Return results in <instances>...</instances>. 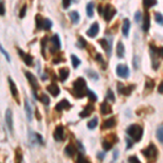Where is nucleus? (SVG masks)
<instances>
[{
	"label": "nucleus",
	"instance_id": "nucleus-26",
	"mask_svg": "<svg viewBox=\"0 0 163 163\" xmlns=\"http://www.w3.org/2000/svg\"><path fill=\"white\" fill-rule=\"evenodd\" d=\"M124 53H125V48H124V45L122 42L117 43V46H116V55L117 58L122 59V58H124Z\"/></svg>",
	"mask_w": 163,
	"mask_h": 163
},
{
	"label": "nucleus",
	"instance_id": "nucleus-7",
	"mask_svg": "<svg viewBox=\"0 0 163 163\" xmlns=\"http://www.w3.org/2000/svg\"><path fill=\"white\" fill-rule=\"evenodd\" d=\"M158 48H156V46L152 44H150V53H151V59H152V67H153L154 70H158L159 67V60L157 59V58L159 57L158 55Z\"/></svg>",
	"mask_w": 163,
	"mask_h": 163
},
{
	"label": "nucleus",
	"instance_id": "nucleus-51",
	"mask_svg": "<svg viewBox=\"0 0 163 163\" xmlns=\"http://www.w3.org/2000/svg\"><path fill=\"white\" fill-rule=\"evenodd\" d=\"M140 18H141V13H140V11H137V12L135 13V15H134V18H135V22H136V23L140 22Z\"/></svg>",
	"mask_w": 163,
	"mask_h": 163
},
{
	"label": "nucleus",
	"instance_id": "nucleus-17",
	"mask_svg": "<svg viewBox=\"0 0 163 163\" xmlns=\"http://www.w3.org/2000/svg\"><path fill=\"white\" fill-rule=\"evenodd\" d=\"M47 90H48L53 97H57L60 95V88L55 83H52V84H50V85L47 86Z\"/></svg>",
	"mask_w": 163,
	"mask_h": 163
},
{
	"label": "nucleus",
	"instance_id": "nucleus-12",
	"mask_svg": "<svg viewBox=\"0 0 163 163\" xmlns=\"http://www.w3.org/2000/svg\"><path fill=\"white\" fill-rule=\"evenodd\" d=\"M95 111V107L92 104H88L85 106V108L83 109V111H80L79 112V117L82 119H85V117H88L92 115V113Z\"/></svg>",
	"mask_w": 163,
	"mask_h": 163
},
{
	"label": "nucleus",
	"instance_id": "nucleus-43",
	"mask_svg": "<svg viewBox=\"0 0 163 163\" xmlns=\"http://www.w3.org/2000/svg\"><path fill=\"white\" fill-rule=\"evenodd\" d=\"M87 96H88V98L90 99V101H92V102L97 101V99H98L97 95L95 94V92H92V90H90V89H88V92H87Z\"/></svg>",
	"mask_w": 163,
	"mask_h": 163
},
{
	"label": "nucleus",
	"instance_id": "nucleus-3",
	"mask_svg": "<svg viewBox=\"0 0 163 163\" xmlns=\"http://www.w3.org/2000/svg\"><path fill=\"white\" fill-rule=\"evenodd\" d=\"M141 153L142 156H145L149 161H154L158 158V148L156 147V145H153L151 142V144H149V146L147 148L141 150Z\"/></svg>",
	"mask_w": 163,
	"mask_h": 163
},
{
	"label": "nucleus",
	"instance_id": "nucleus-25",
	"mask_svg": "<svg viewBox=\"0 0 163 163\" xmlns=\"http://www.w3.org/2000/svg\"><path fill=\"white\" fill-rule=\"evenodd\" d=\"M14 160L15 163H23V152L20 147H18L14 152Z\"/></svg>",
	"mask_w": 163,
	"mask_h": 163
},
{
	"label": "nucleus",
	"instance_id": "nucleus-2",
	"mask_svg": "<svg viewBox=\"0 0 163 163\" xmlns=\"http://www.w3.org/2000/svg\"><path fill=\"white\" fill-rule=\"evenodd\" d=\"M126 134L134 140V141H140L144 134V129L140 125L138 124H132L131 126L127 127Z\"/></svg>",
	"mask_w": 163,
	"mask_h": 163
},
{
	"label": "nucleus",
	"instance_id": "nucleus-1",
	"mask_svg": "<svg viewBox=\"0 0 163 163\" xmlns=\"http://www.w3.org/2000/svg\"><path fill=\"white\" fill-rule=\"evenodd\" d=\"M88 88L87 85H86V82L83 77H78L76 78V80L73 83V92L72 94L74 95V97L77 99L83 98L84 96L87 95Z\"/></svg>",
	"mask_w": 163,
	"mask_h": 163
},
{
	"label": "nucleus",
	"instance_id": "nucleus-4",
	"mask_svg": "<svg viewBox=\"0 0 163 163\" xmlns=\"http://www.w3.org/2000/svg\"><path fill=\"white\" fill-rule=\"evenodd\" d=\"M117 87V92H120L121 95H124V96H129V95L133 92V90L135 89L136 86L135 85H128V86H124L122 83H117L116 85Z\"/></svg>",
	"mask_w": 163,
	"mask_h": 163
},
{
	"label": "nucleus",
	"instance_id": "nucleus-46",
	"mask_svg": "<svg viewBox=\"0 0 163 163\" xmlns=\"http://www.w3.org/2000/svg\"><path fill=\"white\" fill-rule=\"evenodd\" d=\"M51 27H52V22H51L49 18H46V20H45V24H44V30L49 31Z\"/></svg>",
	"mask_w": 163,
	"mask_h": 163
},
{
	"label": "nucleus",
	"instance_id": "nucleus-55",
	"mask_svg": "<svg viewBox=\"0 0 163 163\" xmlns=\"http://www.w3.org/2000/svg\"><path fill=\"white\" fill-rule=\"evenodd\" d=\"M104 156H106V153H104V152H98V153H97V158H98L99 160H104Z\"/></svg>",
	"mask_w": 163,
	"mask_h": 163
},
{
	"label": "nucleus",
	"instance_id": "nucleus-16",
	"mask_svg": "<svg viewBox=\"0 0 163 163\" xmlns=\"http://www.w3.org/2000/svg\"><path fill=\"white\" fill-rule=\"evenodd\" d=\"M18 53L20 55V57L23 59L24 63H25L27 67L33 65V58H32V55H28V53H25L23 50H21V49H18Z\"/></svg>",
	"mask_w": 163,
	"mask_h": 163
},
{
	"label": "nucleus",
	"instance_id": "nucleus-5",
	"mask_svg": "<svg viewBox=\"0 0 163 163\" xmlns=\"http://www.w3.org/2000/svg\"><path fill=\"white\" fill-rule=\"evenodd\" d=\"M116 14V10H115V8L113 7V6L111 5H107L106 7H104V20H106L107 22L111 21L113 18V16Z\"/></svg>",
	"mask_w": 163,
	"mask_h": 163
},
{
	"label": "nucleus",
	"instance_id": "nucleus-37",
	"mask_svg": "<svg viewBox=\"0 0 163 163\" xmlns=\"http://www.w3.org/2000/svg\"><path fill=\"white\" fill-rule=\"evenodd\" d=\"M76 163H92L87 158L83 156V153H79L77 156V159H76Z\"/></svg>",
	"mask_w": 163,
	"mask_h": 163
},
{
	"label": "nucleus",
	"instance_id": "nucleus-38",
	"mask_svg": "<svg viewBox=\"0 0 163 163\" xmlns=\"http://www.w3.org/2000/svg\"><path fill=\"white\" fill-rule=\"evenodd\" d=\"M38 99L42 101L44 104H50V99H49V97L47 96V95H45V94L40 95V96L38 97Z\"/></svg>",
	"mask_w": 163,
	"mask_h": 163
},
{
	"label": "nucleus",
	"instance_id": "nucleus-52",
	"mask_svg": "<svg viewBox=\"0 0 163 163\" xmlns=\"http://www.w3.org/2000/svg\"><path fill=\"white\" fill-rule=\"evenodd\" d=\"M0 49H1V52H2V55L6 57V59H7L8 61H9V62H10V61H11V59H10V55H9V53H8L7 51H6L5 49H3V47H1V48H0Z\"/></svg>",
	"mask_w": 163,
	"mask_h": 163
},
{
	"label": "nucleus",
	"instance_id": "nucleus-40",
	"mask_svg": "<svg viewBox=\"0 0 163 163\" xmlns=\"http://www.w3.org/2000/svg\"><path fill=\"white\" fill-rule=\"evenodd\" d=\"M153 87H154V80L150 79V78H147V80H146V89L151 90Z\"/></svg>",
	"mask_w": 163,
	"mask_h": 163
},
{
	"label": "nucleus",
	"instance_id": "nucleus-24",
	"mask_svg": "<svg viewBox=\"0 0 163 163\" xmlns=\"http://www.w3.org/2000/svg\"><path fill=\"white\" fill-rule=\"evenodd\" d=\"M129 28H131V23H129L128 18H125L123 22V26H122V33L124 35V37H127L129 34Z\"/></svg>",
	"mask_w": 163,
	"mask_h": 163
},
{
	"label": "nucleus",
	"instance_id": "nucleus-42",
	"mask_svg": "<svg viewBox=\"0 0 163 163\" xmlns=\"http://www.w3.org/2000/svg\"><path fill=\"white\" fill-rule=\"evenodd\" d=\"M106 99L107 100H110L111 102H114L115 101V96H114V94H113V92L111 89H108V92H107Z\"/></svg>",
	"mask_w": 163,
	"mask_h": 163
},
{
	"label": "nucleus",
	"instance_id": "nucleus-19",
	"mask_svg": "<svg viewBox=\"0 0 163 163\" xmlns=\"http://www.w3.org/2000/svg\"><path fill=\"white\" fill-rule=\"evenodd\" d=\"M99 33V24L97 23H94L92 26L89 27V30L87 31V36L89 37H96L97 35H98Z\"/></svg>",
	"mask_w": 163,
	"mask_h": 163
},
{
	"label": "nucleus",
	"instance_id": "nucleus-11",
	"mask_svg": "<svg viewBox=\"0 0 163 163\" xmlns=\"http://www.w3.org/2000/svg\"><path fill=\"white\" fill-rule=\"evenodd\" d=\"M116 74L122 78H127L129 76V69L125 64H119L116 67Z\"/></svg>",
	"mask_w": 163,
	"mask_h": 163
},
{
	"label": "nucleus",
	"instance_id": "nucleus-45",
	"mask_svg": "<svg viewBox=\"0 0 163 163\" xmlns=\"http://www.w3.org/2000/svg\"><path fill=\"white\" fill-rule=\"evenodd\" d=\"M86 45H87V43H86V40L83 38V37H78V43H77V46L79 47V48H85Z\"/></svg>",
	"mask_w": 163,
	"mask_h": 163
},
{
	"label": "nucleus",
	"instance_id": "nucleus-54",
	"mask_svg": "<svg viewBox=\"0 0 163 163\" xmlns=\"http://www.w3.org/2000/svg\"><path fill=\"white\" fill-rule=\"evenodd\" d=\"M119 157V150L115 149L114 151H113V158H112V163H114L115 161H116V158Z\"/></svg>",
	"mask_w": 163,
	"mask_h": 163
},
{
	"label": "nucleus",
	"instance_id": "nucleus-41",
	"mask_svg": "<svg viewBox=\"0 0 163 163\" xmlns=\"http://www.w3.org/2000/svg\"><path fill=\"white\" fill-rule=\"evenodd\" d=\"M107 139L108 140H110L111 142H113V144H115V142H117L119 141V137H117L116 135H115L114 133H112V134H109L108 136H107Z\"/></svg>",
	"mask_w": 163,
	"mask_h": 163
},
{
	"label": "nucleus",
	"instance_id": "nucleus-47",
	"mask_svg": "<svg viewBox=\"0 0 163 163\" xmlns=\"http://www.w3.org/2000/svg\"><path fill=\"white\" fill-rule=\"evenodd\" d=\"M48 42V37L45 36L44 39L42 40V50H43V55H44V57L46 58V55H45V48H46V43Z\"/></svg>",
	"mask_w": 163,
	"mask_h": 163
},
{
	"label": "nucleus",
	"instance_id": "nucleus-18",
	"mask_svg": "<svg viewBox=\"0 0 163 163\" xmlns=\"http://www.w3.org/2000/svg\"><path fill=\"white\" fill-rule=\"evenodd\" d=\"M99 44L102 46V48L104 49V50L107 51V55H108V57H110L111 55V45L109 44V42L107 40L106 38H101L98 40Z\"/></svg>",
	"mask_w": 163,
	"mask_h": 163
},
{
	"label": "nucleus",
	"instance_id": "nucleus-9",
	"mask_svg": "<svg viewBox=\"0 0 163 163\" xmlns=\"http://www.w3.org/2000/svg\"><path fill=\"white\" fill-rule=\"evenodd\" d=\"M53 138L57 141H63L64 140V127L63 125H58L53 131Z\"/></svg>",
	"mask_w": 163,
	"mask_h": 163
},
{
	"label": "nucleus",
	"instance_id": "nucleus-35",
	"mask_svg": "<svg viewBox=\"0 0 163 163\" xmlns=\"http://www.w3.org/2000/svg\"><path fill=\"white\" fill-rule=\"evenodd\" d=\"M112 146H113V142H111L110 140H108L107 138H104V141H102V148H104V150L108 151V150H110L111 148H112Z\"/></svg>",
	"mask_w": 163,
	"mask_h": 163
},
{
	"label": "nucleus",
	"instance_id": "nucleus-30",
	"mask_svg": "<svg viewBox=\"0 0 163 163\" xmlns=\"http://www.w3.org/2000/svg\"><path fill=\"white\" fill-rule=\"evenodd\" d=\"M95 59H96L97 62L100 63L102 69H104V70L107 69V62L104 60V58H102V55H101L100 53H96V55H95Z\"/></svg>",
	"mask_w": 163,
	"mask_h": 163
},
{
	"label": "nucleus",
	"instance_id": "nucleus-34",
	"mask_svg": "<svg viewBox=\"0 0 163 163\" xmlns=\"http://www.w3.org/2000/svg\"><path fill=\"white\" fill-rule=\"evenodd\" d=\"M86 13H87L88 18H92V15H94V2H88L87 7H86Z\"/></svg>",
	"mask_w": 163,
	"mask_h": 163
},
{
	"label": "nucleus",
	"instance_id": "nucleus-27",
	"mask_svg": "<svg viewBox=\"0 0 163 163\" xmlns=\"http://www.w3.org/2000/svg\"><path fill=\"white\" fill-rule=\"evenodd\" d=\"M64 152H65V154H67V157H73L74 154H75V152H76V148L74 147V145L71 142V144H69V145L65 147Z\"/></svg>",
	"mask_w": 163,
	"mask_h": 163
},
{
	"label": "nucleus",
	"instance_id": "nucleus-49",
	"mask_svg": "<svg viewBox=\"0 0 163 163\" xmlns=\"http://www.w3.org/2000/svg\"><path fill=\"white\" fill-rule=\"evenodd\" d=\"M128 163H141L139 160H138V158L137 157H135V156H131L128 158Z\"/></svg>",
	"mask_w": 163,
	"mask_h": 163
},
{
	"label": "nucleus",
	"instance_id": "nucleus-53",
	"mask_svg": "<svg viewBox=\"0 0 163 163\" xmlns=\"http://www.w3.org/2000/svg\"><path fill=\"white\" fill-rule=\"evenodd\" d=\"M0 13H1V15H5L6 13V9H5V2L3 1H1V3H0Z\"/></svg>",
	"mask_w": 163,
	"mask_h": 163
},
{
	"label": "nucleus",
	"instance_id": "nucleus-32",
	"mask_svg": "<svg viewBox=\"0 0 163 163\" xmlns=\"http://www.w3.org/2000/svg\"><path fill=\"white\" fill-rule=\"evenodd\" d=\"M156 5H157V0H142V6H144L146 9L154 7Z\"/></svg>",
	"mask_w": 163,
	"mask_h": 163
},
{
	"label": "nucleus",
	"instance_id": "nucleus-56",
	"mask_svg": "<svg viewBox=\"0 0 163 163\" xmlns=\"http://www.w3.org/2000/svg\"><path fill=\"white\" fill-rule=\"evenodd\" d=\"M134 67H135V69H138V58H137V55H135V57H134Z\"/></svg>",
	"mask_w": 163,
	"mask_h": 163
},
{
	"label": "nucleus",
	"instance_id": "nucleus-33",
	"mask_svg": "<svg viewBox=\"0 0 163 163\" xmlns=\"http://www.w3.org/2000/svg\"><path fill=\"white\" fill-rule=\"evenodd\" d=\"M71 61H72V65H73L74 69H77L80 64V60L77 58V55H71Z\"/></svg>",
	"mask_w": 163,
	"mask_h": 163
},
{
	"label": "nucleus",
	"instance_id": "nucleus-44",
	"mask_svg": "<svg viewBox=\"0 0 163 163\" xmlns=\"http://www.w3.org/2000/svg\"><path fill=\"white\" fill-rule=\"evenodd\" d=\"M154 20H156V22L158 24H160V25H163V15L161 13L157 12V13L154 14Z\"/></svg>",
	"mask_w": 163,
	"mask_h": 163
},
{
	"label": "nucleus",
	"instance_id": "nucleus-8",
	"mask_svg": "<svg viewBox=\"0 0 163 163\" xmlns=\"http://www.w3.org/2000/svg\"><path fill=\"white\" fill-rule=\"evenodd\" d=\"M50 43H51V47H50V52H55L61 48V42H60L59 35L55 34L52 37L50 38Z\"/></svg>",
	"mask_w": 163,
	"mask_h": 163
},
{
	"label": "nucleus",
	"instance_id": "nucleus-48",
	"mask_svg": "<svg viewBox=\"0 0 163 163\" xmlns=\"http://www.w3.org/2000/svg\"><path fill=\"white\" fill-rule=\"evenodd\" d=\"M26 9H27V6L24 5L23 7H22V9L20 10V14H18V16H20L21 18H23L24 16H25V14H26Z\"/></svg>",
	"mask_w": 163,
	"mask_h": 163
},
{
	"label": "nucleus",
	"instance_id": "nucleus-61",
	"mask_svg": "<svg viewBox=\"0 0 163 163\" xmlns=\"http://www.w3.org/2000/svg\"><path fill=\"white\" fill-rule=\"evenodd\" d=\"M98 11H99V14H101V15H104V9L102 8V6H99L98 7Z\"/></svg>",
	"mask_w": 163,
	"mask_h": 163
},
{
	"label": "nucleus",
	"instance_id": "nucleus-21",
	"mask_svg": "<svg viewBox=\"0 0 163 163\" xmlns=\"http://www.w3.org/2000/svg\"><path fill=\"white\" fill-rule=\"evenodd\" d=\"M70 75V71L67 67H61L59 70V78L61 82H65Z\"/></svg>",
	"mask_w": 163,
	"mask_h": 163
},
{
	"label": "nucleus",
	"instance_id": "nucleus-39",
	"mask_svg": "<svg viewBox=\"0 0 163 163\" xmlns=\"http://www.w3.org/2000/svg\"><path fill=\"white\" fill-rule=\"evenodd\" d=\"M86 73H87V75L89 76V78H92V79H94V80H98L99 76H98V74H97L95 71H92V70H87V71H86Z\"/></svg>",
	"mask_w": 163,
	"mask_h": 163
},
{
	"label": "nucleus",
	"instance_id": "nucleus-6",
	"mask_svg": "<svg viewBox=\"0 0 163 163\" xmlns=\"http://www.w3.org/2000/svg\"><path fill=\"white\" fill-rule=\"evenodd\" d=\"M8 82H9V87H10V90H11L12 97H13V99L16 101V104H20V95H18V88H16L15 83L12 80L11 77H8Z\"/></svg>",
	"mask_w": 163,
	"mask_h": 163
},
{
	"label": "nucleus",
	"instance_id": "nucleus-20",
	"mask_svg": "<svg viewBox=\"0 0 163 163\" xmlns=\"http://www.w3.org/2000/svg\"><path fill=\"white\" fill-rule=\"evenodd\" d=\"M100 112H101V114H104V115H107V114H109V113L112 112V108H111V106L107 102V101H104V102L100 104Z\"/></svg>",
	"mask_w": 163,
	"mask_h": 163
},
{
	"label": "nucleus",
	"instance_id": "nucleus-36",
	"mask_svg": "<svg viewBox=\"0 0 163 163\" xmlns=\"http://www.w3.org/2000/svg\"><path fill=\"white\" fill-rule=\"evenodd\" d=\"M157 138H158L159 141L163 144V124L160 125L157 129Z\"/></svg>",
	"mask_w": 163,
	"mask_h": 163
},
{
	"label": "nucleus",
	"instance_id": "nucleus-60",
	"mask_svg": "<svg viewBox=\"0 0 163 163\" xmlns=\"http://www.w3.org/2000/svg\"><path fill=\"white\" fill-rule=\"evenodd\" d=\"M158 92H160V94H162V95H163V82H161L160 85H159V87H158Z\"/></svg>",
	"mask_w": 163,
	"mask_h": 163
},
{
	"label": "nucleus",
	"instance_id": "nucleus-22",
	"mask_svg": "<svg viewBox=\"0 0 163 163\" xmlns=\"http://www.w3.org/2000/svg\"><path fill=\"white\" fill-rule=\"evenodd\" d=\"M150 27V15L148 12H146L144 15V22H142V31L145 33H147L149 31Z\"/></svg>",
	"mask_w": 163,
	"mask_h": 163
},
{
	"label": "nucleus",
	"instance_id": "nucleus-14",
	"mask_svg": "<svg viewBox=\"0 0 163 163\" xmlns=\"http://www.w3.org/2000/svg\"><path fill=\"white\" fill-rule=\"evenodd\" d=\"M71 108H72L71 104H70L67 99H62V100L60 101L59 104H55V111H58V112H60V111H62V110H70Z\"/></svg>",
	"mask_w": 163,
	"mask_h": 163
},
{
	"label": "nucleus",
	"instance_id": "nucleus-29",
	"mask_svg": "<svg viewBox=\"0 0 163 163\" xmlns=\"http://www.w3.org/2000/svg\"><path fill=\"white\" fill-rule=\"evenodd\" d=\"M70 18H71V21L73 22L74 24H77L78 22H79V20H80L79 13H78L77 11H72V12H70Z\"/></svg>",
	"mask_w": 163,
	"mask_h": 163
},
{
	"label": "nucleus",
	"instance_id": "nucleus-23",
	"mask_svg": "<svg viewBox=\"0 0 163 163\" xmlns=\"http://www.w3.org/2000/svg\"><path fill=\"white\" fill-rule=\"evenodd\" d=\"M24 107H25V112H26V116H27V121H32V116H33V113H32V107H31L30 102H28L27 99L24 100Z\"/></svg>",
	"mask_w": 163,
	"mask_h": 163
},
{
	"label": "nucleus",
	"instance_id": "nucleus-57",
	"mask_svg": "<svg viewBox=\"0 0 163 163\" xmlns=\"http://www.w3.org/2000/svg\"><path fill=\"white\" fill-rule=\"evenodd\" d=\"M126 144H127V146H126V148H127V149H129V148H132V146H133V142H132V140L129 139V138H127V139H126Z\"/></svg>",
	"mask_w": 163,
	"mask_h": 163
},
{
	"label": "nucleus",
	"instance_id": "nucleus-10",
	"mask_svg": "<svg viewBox=\"0 0 163 163\" xmlns=\"http://www.w3.org/2000/svg\"><path fill=\"white\" fill-rule=\"evenodd\" d=\"M24 73H25L26 78H27L28 82H30V84H31V86H32V88H33V90H34V92H36L37 90L39 89V84H38V82H37V78L35 77V76L33 75L31 72H28V71H25Z\"/></svg>",
	"mask_w": 163,
	"mask_h": 163
},
{
	"label": "nucleus",
	"instance_id": "nucleus-13",
	"mask_svg": "<svg viewBox=\"0 0 163 163\" xmlns=\"http://www.w3.org/2000/svg\"><path fill=\"white\" fill-rule=\"evenodd\" d=\"M6 124H7L8 128H9V132L11 134H13V121H12V111L10 109H7L6 111Z\"/></svg>",
	"mask_w": 163,
	"mask_h": 163
},
{
	"label": "nucleus",
	"instance_id": "nucleus-28",
	"mask_svg": "<svg viewBox=\"0 0 163 163\" xmlns=\"http://www.w3.org/2000/svg\"><path fill=\"white\" fill-rule=\"evenodd\" d=\"M35 20H36V28H37V30H38V31L44 30L45 20L42 18V15H39V14H37L36 18H35Z\"/></svg>",
	"mask_w": 163,
	"mask_h": 163
},
{
	"label": "nucleus",
	"instance_id": "nucleus-50",
	"mask_svg": "<svg viewBox=\"0 0 163 163\" xmlns=\"http://www.w3.org/2000/svg\"><path fill=\"white\" fill-rule=\"evenodd\" d=\"M71 1L72 0H62V7L64 9H67V8L71 6Z\"/></svg>",
	"mask_w": 163,
	"mask_h": 163
},
{
	"label": "nucleus",
	"instance_id": "nucleus-58",
	"mask_svg": "<svg viewBox=\"0 0 163 163\" xmlns=\"http://www.w3.org/2000/svg\"><path fill=\"white\" fill-rule=\"evenodd\" d=\"M60 61H63V59L62 58H55V59H53V64H58V63L60 62Z\"/></svg>",
	"mask_w": 163,
	"mask_h": 163
},
{
	"label": "nucleus",
	"instance_id": "nucleus-15",
	"mask_svg": "<svg viewBox=\"0 0 163 163\" xmlns=\"http://www.w3.org/2000/svg\"><path fill=\"white\" fill-rule=\"evenodd\" d=\"M116 125V119L114 116L112 117H109V119L104 120L102 122V125H101V128L102 129H110L112 127H114Z\"/></svg>",
	"mask_w": 163,
	"mask_h": 163
},
{
	"label": "nucleus",
	"instance_id": "nucleus-59",
	"mask_svg": "<svg viewBox=\"0 0 163 163\" xmlns=\"http://www.w3.org/2000/svg\"><path fill=\"white\" fill-rule=\"evenodd\" d=\"M157 52H158V55H159V57H160V58H163V47L159 48Z\"/></svg>",
	"mask_w": 163,
	"mask_h": 163
},
{
	"label": "nucleus",
	"instance_id": "nucleus-31",
	"mask_svg": "<svg viewBox=\"0 0 163 163\" xmlns=\"http://www.w3.org/2000/svg\"><path fill=\"white\" fill-rule=\"evenodd\" d=\"M97 125H98V117L97 116L92 117V119L87 123V127L89 129H95L97 127Z\"/></svg>",
	"mask_w": 163,
	"mask_h": 163
},
{
	"label": "nucleus",
	"instance_id": "nucleus-62",
	"mask_svg": "<svg viewBox=\"0 0 163 163\" xmlns=\"http://www.w3.org/2000/svg\"><path fill=\"white\" fill-rule=\"evenodd\" d=\"M36 119L38 120V121L42 120V115H40V113L38 112V109H36Z\"/></svg>",
	"mask_w": 163,
	"mask_h": 163
}]
</instances>
